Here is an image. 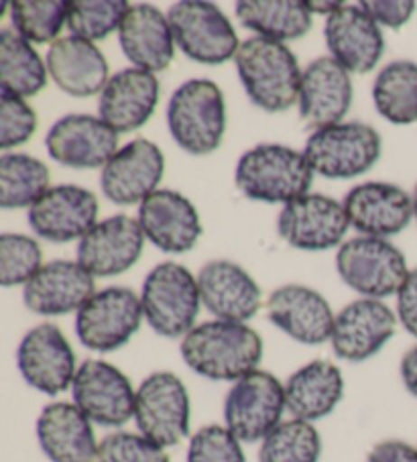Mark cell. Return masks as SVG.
<instances>
[{"mask_svg": "<svg viewBox=\"0 0 417 462\" xmlns=\"http://www.w3.org/2000/svg\"><path fill=\"white\" fill-rule=\"evenodd\" d=\"M181 358L191 371L212 381H238L256 371L263 340L243 322L212 320L181 340Z\"/></svg>", "mask_w": 417, "mask_h": 462, "instance_id": "cell-1", "label": "cell"}, {"mask_svg": "<svg viewBox=\"0 0 417 462\" xmlns=\"http://www.w3.org/2000/svg\"><path fill=\"white\" fill-rule=\"evenodd\" d=\"M235 61L248 100L264 113H283L300 100L303 71L285 43L251 37L240 43Z\"/></svg>", "mask_w": 417, "mask_h": 462, "instance_id": "cell-2", "label": "cell"}, {"mask_svg": "<svg viewBox=\"0 0 417 462\" xmlns=\"http://www.w3.org/2000/svg\"><path fill=\"white\" fill-rule=\"evenodd\" d=\"M236 188L256 202L290 204L306 196L314 181V170L303 151L285 145H256L238 159Z\"/></svg>", "mask_w": 417, "mask_h": 462, "instance_id": "cell-3", "label": "cell"}, {"mask_svg": "<svg viewBox=\"0 0 417 462\" xmlns=\"http://www.w3.org/2000/svg\"><path fill=\"white\" fill-rule=\"evenodd\" d=\"M167 125L178 145L191 155H210L227 131L222 90L212 79H188L167 105Z\"/></svg>", "mask_w": 417, "mask_h": 462, "instance_id": "cell-4", "label": "cell"}, {"mask_svg": "<svg viewBox=\"0 0 417 462\" xmlns=\"http://www.w3.org/2000/svg\"><path fill=\"white\" fill-rule=\"evenodd\" d=\"M199 304L198 280L180 263L167 261L149 271L141 306L147 324L159 337L180 338L190 334L196 328Z\"/></svg>", "mask_w": 417, "mask_h": 462, "instance_id": "cell-5", "label": "cell"}, {"mask_svg": "<svg viewBox=\"0 0 417 462\" xmlns=\"http://www.w3.org/2000/svg\"><path fill=\"white\" fill-rule=\"evenodd\" d=\"M314 173L350 180L366 173L381 157V134L365 123H338L310 134L303 149Z\"/></svg>", "mask_w": 417, "mask_h": 462, "instance_id": "cell-6", "label": "cell"}, {"mask_svg": "<svg viewBox=\"0 0 417 462\" xmlns=\"http://www.w3.org/2000/svg\"><path fill=\"white\" fill-rule=\"evenodd\" d=\"M336 269L350 290L371 300L399 293L409 275L403 253L376 236H357L344 243L336 254Z\"/></svg>", "mask_w": 417, "mask_h": 462, "instance_id": "cell-7", "label": "cell"}, {"mask_svg": "<svg viewBox=\"0 0 417 462\" xmlns=\"http://www.w3.org/2000/svg\"><path fill=\"white\" fill-rule=\"evenodd\" d=\"M134 424L139 434L162 448L178 446L190 434V393L170 371H157L136 389Z\"/></svg>", "mask_w": 417, "mask_h": 462, "instance_id": "cell-8", "label": "cell"}, {"mask_svg": "<svg viewBox=\"0 0 417 462\" xmlns=\"http://www.w3.org/2000/svg\"><path fill=\"white\" fill-rule=\"evenodd\" d=\"M285 385L267 371H253L235 381L224 400V421L240 442L264 440L282 424Z\"/></svg>", "mask_w": 417, "mask_h": 462, "instance_id": "cell-9", "label": "cell"}, {"mask_svg": "<svg viewBox=\"0 0 417 462\" xmlns=\"http://www.w3.org/2000/svg\"><path fill=\"white\" fill-rule=\"evenodd\" d=\"M170 25L175 43L190 60L206 66L235 58L238 51V37L227 14L212 3L204 0H183L170 9Z\"/></svg>", "mask_w": 417, "mask_h": 462, "instance_id": "cell-10", "label": "cell"}, {"mask_svg": "<svg viewBox=\"0 0 417 462\" xmlns=\"http://www.w3.org/2000/svg\"><path fill=\"white\" fill-rule=\"evenodd\" d=\"M141 298L128 288L96 291L76 316L78 338L94 353H112L131 340L143 322Z\"/></svg>", "mask_w": 417, "mask_h": 462, "instance_id": "cell-11", "label": "cell"}, {"mask_svg": "<svg viewBox=\"0 0 417 462\" xmlns=\"http://www.w3.org/2000/svg\"><path fill=\"white\" fill-rule=\"evenodd\" d=\"M74 403L88 420L104 428H120L134 418L136 392L115 365L90 358L78 366L71 383Z\"/></svg>", "mask_w": 417, "mask_h": 462, "instance_id": "cell-12", "label": "cell"}, {"mask_svg": "<svg viewBox=\"0 0 417 462\" xmlns=\"http://www.w3.org/2000/svg\"><path fill=\"white\" fill-rule=\"evenodd\" d=\"M17 366L23 379L45 395L66 392L78 373L74 350L55 324H39L23 337Z\"/></svg>", "mask_w": 417, "mask_h": 462, "instance_id": "cell-13", "label": "cell"}, {"mask_svg": "<svg viewBox=\"0 0 417 462\" xmlns=\"http://www.w3.org/2000/svg\"><path fill=\"white\" fill-rule=\"evenodd\" d=\"M350 226L344 204L322 194H306L283 206L277 230L287 245L301 251H328L342 243Z\"/></svg>", "mask_w": 417, "mask_h": 462, "instance_id": "cell-14", "label": "cell"}, {"mask_svg": "<svg viewBox=\"0 0 417 462\" xmlns=\"http://www.w3.org/2000/svg\"><path fill=\"white\" fill-rule=\"evenodd\" d=\"M165 173V157L155 143L134 139L116 151L102 167L100 188L104 196L116 206L143 204L157 192Z\"/></svg>", "mask_w": 417, "mask_h": 462, "instance_id": "cell-15", "label": "cell"}, {"mask_svg": "<svg viewBox=\"0 0 417 462\" xmlns=\"http://www.w3.org/2000/svg\"><path fill=\"white\" fill-rule=\"evenodd\" d=\"M98 200L90 189L55 186L29 208V225L37 236L50 243H70L82 238L98 225Z\"/></svg>", "mask_w": 417, "mask_h": 462, "instance_id": "cell-16", "label": "cell"}, {"mask_svg": "<svg viewBox=\"0 0 417 462\" xmlns=\"http://www.w3.org/2000/svg\"><path fill=\"white\" fill-rule=\"evenodd\" d=\"M397 316L381 300L350 301L334 318L332 348L342 361L363 363L375 356L393 338Z\"/></svg>", "mask_w": 417, "mask_h": 462, "instance_id": "cell-17", "label": "cell"}, {"mask_svg": "<svg viewBox=\"0 0 417 462\" xmlns=\"http://www.w3.org/2000/svg\"><path fill=\"white\" fill-rule=\"evenodd\" d=\"M50 157L74 170L104 167L118 151V133L90 115H68L55 123L45 137Z\"/></svg>", "mask_w": 417, "mask_h": 462, "instance_id": "cell-18", "label": "cell"}, {"mask_svg": "<svg viewBox=\"0 0 417 462\" xmlns=\"http://www.w3.org/2000/svg\"><path fill=\"white\" fill-rule=\"evenodd\" d=\"M145 245L139 220L118 214L96 225L78 245V263L94 277H112L131 269Z\"/></svg>", "mask_w": 417, "mask_h": 462, "instance_id": "cell-19", "label": "cell"}, {"mask_svg": "<svg viewBox=\"0 0 417 462\" xmlns=\"http://www.w3.org/2000/svg\"><path fill=\"white\" fill-rule=\"evenodd\" d=\"M136 220L149 243L171 254L191 251L202 235L196 206L173 189H157L151 194L139 206Z\"/></svg>", "mask_w": 417, "mask_h": 462, "instance_id": "cell-20", "label": "cell"}, {"mask_svg": "<svg viewBox=\"0 0 417 462\" xmlns=\"http://www.w3.org/2000/svg\"><path fill=\"white\" fill-rule=\"evenodd\" d=\"M344 210L352 228L365 236H393L409 226L413 200L405 189L385 181H368L352 188L344 198Z\"/></svg>", "mask_w": 417, "mask_h": 462, "instance_id": "cell-21", "label": "cell"}, {"mask_svg": "<svg viewBox=\"0 0 417 462\" xmlns=\"http://www.w3.org/2000/svg\"><path fill=\"white\" fill-rule=\"evenodd\" d=\"M94 275L78 261H51L23 290V301L33 314L63 316L79 312L94 296Z\"/></svg>", "mask_w": 417, "mask_h": 462, "instance_id": "cell-22", "label": "cell"}, {"mask_svg": "<svg viewBox=\"0 0 417 462\" xmlns=\"http://www.w3.org/2000/svg\"><path fill=\"white\" fill-rule=\"evenodd\" d=\"M300 116L311 129L338 125L352 105L350 71L334 58H318L303 69Z\"/></svg>", "mask_w": 417, "mask_h": 462, "instance_id": "cell-23", "label": "cell"}, {"mask_svg": "<svg viewBox=\"0 0 417 462\" xmlns=\"http://www.w3.org/2000/svg\"><path fill=\"white\" fill-rule=\"evenodd\" d=\"M269 320L301 345L318 346L332 338L334 314L322 293L306 285H283L267 300Z\"/></svg>", "mask_w": 417, "mask_h": 462, "instance_id": "cell-24", "label": "cell"}, {"mask_svg": "<svg viewBox=\"0 0 417 462\" xmlns=\"http://www.w3.org/2000/svg\"><path fill=\"white\" fill-rule=\"evenodd\" d=\"M198 288L202 304L216 320L246 322L261 310V288L232 261H212L199 269Z\"/></svg>", "mask_w": 417, "mask_h": 462, "instance_id": "cell-25", "label": "cell"}, {"mask_svg": "<svg viewBox=\"0 0 417 462\" xmlns=\"http://www.w3.org/2000/svg\"><path fill=\"white\" fill-rule=\"evenodd\" d=\"M324 37L332 58L352 74H368L385 51L381 27L368 17L363 6L342 5L326 21Z\"/></svg>", "mask_w": 417, "mask_h": 462, "instance_id": "cell-26", "label": "cell"}, {"mask_svg": "<svg viewBox=\"0 0 417 462\" xmlns=\"http://www.w3.org/2000/svg\"><path fill=\"white\" fill-rule=\"evenodd\" d=\"M159 102V79L151 71L128 68L108 79L98 100L104 123L116 133L141 129L155 113Z\"/></svg>", "mask_w": 417, "mask_h": 462, "instance_id": "cell-27", "label": "cell"}, {"mask_svg": "<svg viewBox=\"0 0 417 462\" xmlns=\"http://www.w3.org/2000/svg\"><path fill=\"white\" fill-rule=\"evenodd\" d=\"M37 440L51 462H98L92 421L76 403H50L39 413Z\"/></svg>", "mask_w": 417, "mask_h": 462, "instance_id": "cell-28", "label": "cell"}, {"mask_svg": "<svg viewBox=\"0 0 417 462\" xmlns=\"http://www.w3.org/2000/svg\"><path fill=\"white\" fill-rule=\"evenodd\" d=\"M118 42L134 68L163 71L171 66L175 37L170 19L153 5H133L118 29Z\"/></svg>", "mask_w": 417, "mask_h": 462, "instance_id": "cell-29", "label": "cell"}, {"mask_svg": "<svg viewBox=\"0 0 417 462\" xmlns=\"http://www.w3.org/2000/svg\"><path fill=\"white\" fill-rule=\"evenodd\" d=\"M47 71L63 92L76 98L94 97L108 84V61L92 42L61 37L47 53Z\"/></svg>", "mask_w": 417, "mask_h": 462, "instance_id": "cell-30", "label": "cell"}, {"mask_svg": "<svg viewBox=\"0 0 417 462\" xmlns=\"http://www.w3.org/2000/svg\"><path fill=\"white\" fill-rule=\"evenodd\" d=\"M344 397L340 369L328 361L303 365L285 383V408L295 420L318 421L336 410Z\"/></svg>", "mask_w": 417, "mask_h": 462, "instance_id": "cell-31", "label": "cell"}, {"mask_svg": "<svg viewBox=\"0 0 417 462\" xmlns=\"http://www.w3.org/2000/svg\"><path fill=\"white\" fill-rule=\"evenodd\" d=\"M236 17L256 37L282 43L300 39L311 29V11L301 0H240Z\"/></svg>", "mask_w": 417, "mask_h": 462, "instance_id": "cell-32", "label": "cell"}, {"mask_svg": "<svg viewBox=\"0 0 417 462\" xmlns=\"http://www.w3.org/2000/svg\"><path fill=\"white\" fill-rule=\"evenodd\" d=\"M47 84V63L27 39L6 27L0 31V88L14 97H35Z\"/></svg>", "mask_w": 417, "mask_h": 462, "instance_id": "cell-33", "label": "cell"}, {"mask_svg": "<svg viewBox=\"0 0 417 462\" xmlns=\"http://www.w3.org/2000/svg\"><path fill=\"white\" fill-rule=\"evenodd\" d=\"M373 100L389 123H417V63L399 60L385 66L373 84Z\"/></svg>", "mask_w": 417, "mask_h": 462, "instance_id": "cell-34", "label": "cell"}, {"mask_svg": "<svg viewBox=\"0 0 417 462\" xmlns=\"http://www.w3.org/2000/svg\"><path fill=\"white\" fill-rule=\"evenodd\" d=\"M50 189V170L27 153H5L0 159V206L6 210L31 208Z\"/></svg>", "mask_w": 417, "mask_h": 462, "instance_id": "cell-35", "label": "cell"}, {"mask_svg": "<svg viewBox=\"0 0 417 462\" xmlns=\"http://www.w3.org/2000/svg\"><path fill=\"white\" fill-rule=\"evenodd\" d=\"M322 454V438L303 420L282 421L264 438L259 462H318Z\"/></svg>", "mask_w": 417, "mask_h": 462, "instance_id": "cell-36", "label": "cell"}, {"mask_svg": "<svg viewBox=\"0 0 417 462\" xmlns=\"http://www.w3.org/2000/svg\"><path fill=\"white\" fill-rule=\"evenodd\" d=\"M70 3L63 0H17L11 3L13 29L29 43L58 42L60 31L68 25Z\"/></svg>", "mask_w": 417, "mask_h": 462, "instance_id": "cell-37", "label": "cell"}, {"mask_svg": "<svg viewBox=\"0 0 417 462\" xmlns=\"http://www.w3.org/2000/svg\"><path fill=\"white\" fill-rule=\"evenodd\" d=\"M131 5L125 0H74L70 3L68 29L86 42H100L118 31Z\"/></svg>", "mask_w": 417, "mask_h": 462, "instance_id": "cell-38", "label": "cell"}, {"mask_svg": "<svg viewBox=\"0 0 417 462\" xmlns=\"http://www.w3.org/2000/svg\"><path fill=\"white\" fill-rule=\"evenodd\" d=\"M42 246L35 238L6 233L0 236V285H27L42 269Z\"/></svg>", "mask_w": 417, "mask_h": 462, "instance_id": "cell-39", "label": "cell"}, {"mask_svg": "<svg viewBox=\"0 0 417 462\" xmlns=\"http://www.w3.org/2000/svg\"><path fill=\"white\" fill-rule=\"evenodd\" d=\"M188 462H246L243 446L227 426H206L191 436Z\"/></svg>", "mask_w": 417, "mask_h": 462, "instance_id": "cell-40", "label": "cell"}, {"mask_svg": "<svg viewBox=\"0 0 417 462\" xmlns=\"http://www.w3.org/2000/svg\"><path fill=\"white\" fill-rule=\"evenodd\" d=\"M98 462H171L165 448L143 434L115 432L100 442Z\"/></svg>", "mask_w": 417, "mask_h": 462, "instance_id": "cell-41", "label": "cell"}, {"mask_svg": "<svg viewBox=\"0 0 417 462\" xmlns=\"http://www.w3.org/2000/svg\"><path fill=\"white\" fill-rule=\"evenodd\" d=\"M37 115L21 97L11 92L0 94V149L9 151L33 137Z\"/></svg>", "mask_w": 417, "mask_h": 462, "instance_id": "cell-42", "label": "cell"}, {"mask_svg": "<svg viewBox=\"0 0 417 462\" xmlns=\"http://www.w3.org/2000/svg\"><path fill=\"white\" fill-rule=\"evenodd\" d=\"M360 6L376 25L391 29H401L415 13L413 0H363Z\"/></svg>", "mask_w": 417, "mask_h": 462, "instance_id": "cell-43", "label": "cell"}, {"mask_svg": "<svg viewBox=\"0 0 417 462\" xmlns=\"http://www.w3.org/2000/svg\"><path fill=\"white\" fill-rule=\"evenodd\" d=\"M397 320L417 338V269L409 271L405 283L397 293Z\"/></svg>", "mask_w": 417, "mask_h": 462, "instance_id": "cell-44", "label": "cell"}, {"mask_svg": "<svg viewBox=\"0 0 417 462\" xmlns=\"http://www.w3.org/2000/svg\"><path fill=\"white\" fill-rule=\"evenodd\" d=\"M366 462H417V448L401 440H385L375 446Z\"/></svg>", "mask_w": 417, "mask_h": 462, "instance_id": "cell-45", "label": "cell"}, {"mask_svg": "<svg viewBox=\"0 0 417 462\" xmlns=\"http://www.w3.org/2000/svg\"><path fill=\"white\" fill-rule=\"evenodd\" d=\"M399 371L405 389L417 400V346L409 348L403 358H401Z\"/></svg>", "mask_w": 417, "mask_h": 462, "instance_id": "cell-46", "label": "cell"}, {"mask_svg": "<svg viewBox=\"0 0 417 462\" xmlns=\"http://www.w3.org/2000/svg\"><path fill=\"white\" fill-rule=\"evenodd\" d=\"M308 5V9L311 11V13H328V17H330L332 13H336L342 6V3H316V0H310V3H306Z\"/></svg>", "mask_w": 417, "mask_h": 462, "instance_id": "cell-47", "label": "cell"}, {"mask_svg": "<svg viewBox=\"0 0 417 462\" xmlns=\"http://www.w3.org/2000/svg\"><path fill=\"white\" fill-rule=\"evenodd\" d=\"M412 200H413V217H415V220H417V186H415V189H413Z\"/></svg>", "mask_w": 417, "mask_h": 462, "instance_id": "cell-48", "label": "cell"}]
</instances>
